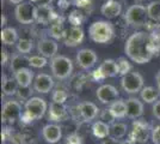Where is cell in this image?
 I'll list each match as a JSON object with an SVG mask.
<instances>
[{
	"mask_svg": "<svg viewBox=\"0 0 160 144\" xmlns=\"http://www.w3.org/2000/svg\"><path fill=\"white\" fill-rule=\"evenodd\" d=\"M160 48V42L145 31H136L128 37L124 52L132 61L136 64H147L152 60Z\"/></svg>",
	"mask_w": 160,
	"mask_h": 144,
	"instance_id": "cell-1",
	"label": "cell"
},
{
	"mask_svg": "<svg viewBox=\"0 0 160 144\" xmlns=\"http://www.w3.org/2000/svg\"><path fill=\"white\" fill-rule=\"evenodd\" d=\"M88 35L90 39L96 43H108L112 40L115 29L110 22L97 21L88 27Z\"/></svg>",
	"mask_w": 160,
	"mask_h": 144,
	"instance_id": "cell-2",
	"label": "cell"
},
{
	"mask_svg": "<svg viewBox=\"0 0 160 144\" xmlns=\"http://www.w3.org/2000/svg\"><path fill=\"white\" fill-rule=\"evenodd\" d=\"M47 112V102L41 97L29 99L24 106V113L22 114V120L24 123H31L33 120H38L44 117Z\"/></svg>",
	"mask_w": 160,
	"mask_h": 144,
	"instance_id": "cell-3",
	"label": "cell"
},
{
	"mask_svg": "<svg viewBox=\"0 0 160 144\" xmlns=\"http://www.w3.org/2000/svg\"><path fill=\"white\" fill-rule=\"evenodd\" d=\"M53 76L58 79H66L73 72V62L65 55H56L50 61Z\"/></svg>",
	"mask_w": 160,
	"mask_h": 144,
	"instance_id": "cell-4",
	"label": "cell"
},
{
	"mask_svg": "<svg viewBox=\"0 0 160 144\" xmlns=\"http://www.w3.org/2000/svg\"><path fill=\"white\" fill-rule=\"evenodd\" d=\"M124 18L128 24H130L134 28H140L147 24V7L143 5H132L127 10L124 14Z\"/></svg>",
	"mask_w": 160,
	"mask_h": 144,
	"instance_id": "cell-5",
	"label": "cell"
},
{
	"mask_svg": "<svg viewBox=\"0 0 160 144\" xmlns=\"http://www.w3.org/2000/svg\"><path fill=\"white\" fill-rule=\"evenodd\" d=\"M121 85L128 94H138L143 89V77L139 72H129L121 78Z\"/></svg>",
	"mask_w": 160,
	"mask_h": 144,
	"instance_id": "cell-6",
	"label": "cell"
},
{
	"mask_svg": "<svg viewBox=\"0 0 160 144\" xmlns=\"http://www.w3.org/2000/svg\"><path fill=\"white\" fill-rule=\"evenodd\" d=\"M14 16L22 24H31L36 21V6L30 1H24L16 6Z\"/></svg>",
	"mask_w": 160,
	"mask_h": 144,
	"instance_id": "cell-7",
	"label": "cell"
},
{
	"mask_svg": "<svg viewBox=\"0 0 160 144\" xmlns=\"http://www.w3.org/2000/svg\"><path fill=\"white\" fill-rule=\"evenodd\" d=\"M152 131L149 124L141 121V120H135L133 123V130L130 133L129 139L133 143H139V144H145L147 143L149 136H152Z\"/></svg>",
	"mask_w": 160,
	"mask_h": 144,
	"instance_id": "cell-8",
	"label": "cell"
},
{
	"mask_svg": "<svg viewBox=\"0 0 160 144\" xmlns=\"http://www.w3.org/2000/svg\"><path fill=\"white\" fill-rule=\"evenodd\" d=\"M22 106L18 101L16 100H10L6 101L2 106V112H1V119L6 124H13L16 120L22 118Z\"/></svg>",
	"mask_w": 160,
	"mask_h": 144,
	"instance_id": "cell-9",
	"label": "cell"
},
{
	"mask_svg": "<svg viewBox=\"0 0 160 144\" xmlns=\"http://www.w3.org/2000/svg\"><path fill=\"white\" fill-rule=\"evenodd\" d=\"M118 75V67H117V62L112 59H107L100 64V66L97 70H94L93 78L94 81H102L105 78L115 77Z\"/></svg>",
	"mask_w": 160,
	"mask_h": 144,
	"instance_id": "cell-10",
	"label": "cell"
},
{
	"mask_svg": "<svg viewBox=\"0 0 160 144\" xmlns=\"http://www.w3.org/2000/svg\"><path fill=\"white\" fill-rule=\"evenodd\" d=\"M77 62L82 70H90L92 69L96 62L98 60V56L96 52L88 48H82L77 53Z\"/></svg>",
	"mask_w": 160,
	"mask_h": 144,
	"instance_id": "cell-11",
	"label": "cell"
},
{
	"mask_svg": "<svg viewBox=\"0 0 160 144\" xmlns=\"http://www.w3.org/2000/svg\"><path fill=\"white\" fill-rule=\"evenodd\" d=\"M97 99L104 104H111L118 99V91L111 84H103L96 91Z\"/></svg>",
	"mask_w": 160,
	"mask_h": 144,
	"instance_id": "cell-12",
	"label": "cell"
},
{
	"mask_svg": "<svg viewBox=\"0 0 160 144\" xmlns=\"http://www.w3.org/2000/svg\"><path fill=\"white\" fill-rule=\"evenodd\" d=\"M84 30L80 27H71L65 31V45L67 47H77L84 41Z\"/></svg>",
	"mask_w": 160,
	"mask_h": 144,
	"instance_id": "cell-13",
	"label": "cell"
},
{
	"mask_svg": "<svg viewBox=\"0 0 160 144\" xmlns=\"http://www.w3.org/2000/svg\"><path fill=\"white\" fill-rule=\"evenodd\" d=\"M54 87L53 78L47 73H40L35 77L33 81V89L41 94H48Z\"/></svg>",
	"mask_w": 160,
	"mask_h": 144,
	"instance_id": "cell-14",
	"label": "cell"
},
{
	"mask_svg": "<svg viewBox=\"0 0 160 144\" xmlns=\"http://www.w3.org/2000/svg\"><path fill=\"white\" fill-rule=\"evenodd\" d=\"M58 49H59V46L56 41H54L52 39H43L38 42L37 45V51L40 55L44 56V58H55L56 56V53H58Z\"/></svg>",
	"mask_w": 160,
	"mask_h": 144,
	"instance_id": "cell-15",
	"label": "cell"
},
{
	"mask_svg": "<svg viewBox=\"0 0 160 144\" xmlns=\"http://www.w3.org/2000/svg\"><path fill=\"white\" fill-rule=\"evenodd\" d=\"M56 18L53 7L46 4H40L36 6V22L41 24H48Z\"/></svg>",
	"mask_w": 160,
	"mask_h": 144,
	"instance_id": "cell-16",
	"label": "cell"
},
{
	"mask_svg": "<svg viewBox=\"0 0 160 144\" xmlns=\"http://www.w3.org/2000/svg\"><path fill=\"white\" fill-rule=\"evenodd\" d=\"M42 136L47 143L55 144L62 137V130L56 124H47L42 130Z\"/></svg>",
	"mask_w": 160,
	"mask_h": 144,
	"instance_id": "cell-17",
	"label": "cell"
},
{
	"mask_svg": "<svg viewBox=\"0 0 160 144\" xmlns=\"http://www.w3.org/2000/svg\"><path fill=\"white\" fill-rule=\"evenodd\" d=\"M78 109H79V113H80V115H81V118H82L85 121H87V123H90V121H92L93 119H96L97 115H98V113H99L98 107H97L93 102L80 103Z\"/></svg>",
	"mask_w": 160,
	"mask_h": 144,
	"instance_id": "cell-18",
	"label": "cell"
},
{
	"mask_svg": "<svg viewBox=\"0 0 160 144\" xmlns=\"http://www.w3.org/2000/svg\"><path fill=\"white\" fill-rule=\"evenodd\" d=\"M127 117L130 119H138L143 114V103L136 97H130L127 101Z\"/></svg>",
	"mask_w": 160,
	"mask_h": 144,
	"instance_id": "cell-19",
	"label": "cell"
},
{
	"mask_svg": "<svg viewBox=\"0 0 160 144\" xmlns=\"http://www.w3.org/2000/svg\"><path fill=\"white\" fill-rule=\"evenodd\" d=\"M100 12L108 18H115V17H118L122 12V5L116 0H108L102 5Z\"/></svg>",
	"mask_w": 160,
	"mask_h": 144,
	"instance_id": "cell-20",
	"label": "cell"
},
{
	"mask_svg": "<svg viewBox=\"0 0 160 144\" xmlns=\"http://www.w3.org/2000/svg\"><path fill=\"white\" fill-rule=\"evenodd\" d=\"M14 78L20 88H29L33 79V73L30 69L24 67V69H20L17 72H14Z\"/></svg>",
	"mask_w": 160,
	"mask_h": 144,
	"instance_id": "cell-21",
	"label": "cell"
},
{
	"mask_svg": "<svg viewBox=\"0 0 160 144\" xmlns=\"http://www.w3.org/2000/svg\"><path fill=\"white\" fill-rule=\"evenodd\" d=\"M66 117L67 110L63 103H50V107H49V120H52V121H62Z\"/></svg>",
	"mask_w": 160,
	"mask_h": 144,
	"instance_id": "cell-22",
	"label": "cell"
},
{
	"mask_svg": "<svg viewBox=\"0 0 160 144\" xmlns=\"http://www.w3.org/2000/svg\"><path fill=\"white\" fill-rule=\"evenodd\" d=\"M92 133L96 138L105 139L110 136V125L102 120H98L92 125Z\"/></svg>",
	"mask_w": 160,
	"mask_h": 144,
	"instance_id": "cell-23",
	"label": "cell"
},
{
	"mask_svg": "<svg viewBox=\"0 0 160 144\" xmlns=\"http://www.w3.org/2000/svg\"><path fill=\"white\" fill-rule=\"evenodd\" d=\"M0 34H1L0 35L1 36V42L4 45H6V46H12L17 41H19L18 40V33H17V30L14 28H4Z\"/></svg>",
	"mask_w": 160,
	"mask_h": 144,
	"instance_id": "cell-24",
	"label": "cell"
},
{
	"mask_svg": "<svg viewBox=\"0 0 160 144\" xmlns=\"http://www.w3.org/2000/svg\"><path fill=\"white\" fill-rule=\"evenodd\" d=\"M109 109L115 119H122V118L127 117V103L123 100H117L111 103Z\"/></svg>",
	"mask_w": 160,
	"mask_h": 144,
	"instance_id": "cell-25",
	"label": "cell"
},
{
	"mask_svg": "<svg viewBox=\"0 0 160 144\" xmlns=\"http://www.w3.org/2000/svg\"><path fill=\"white\" fill-rule=\"evenodd\" d=\"M140 95L143 102L155 103V101H158L159 93H158V90L154 89L153 87H143V89L140 91Z\"/></svg>",
	"mask_w": 160,
	"mask_h": 144,
	"instance_id": "cell-26",
	"label": "cell"
},
{
	"mask_svg": "<svg viewBox=\"0 0 160 144\" xmlns=\"http://www.w3.org/2000/svg\"><path fill=\"white\" fill-rule=\"evenodd\" d=\"M18 89H19V85L16 81V78H6L4 76L2 78V91L4 94L7 96L14 95L16 93H18Z\"/></svg>",
	"mask_w": 160,
	"mask_h": 144,
	"instance_id": "cell-27",
	"label": "cell"
},
{
	"mask_svg": "<svg viewBox=\"0 0 160 144\" xmlns=\"http://www.w3.org/2000/svg\"><path fill=\"white\" fill-rule=\"evenodd\" d=\"M127 130L128 127L124 123H113L110 126V137L120 141L127 135Z\"/></svg>",
	"mask_w": 160,
	"mask_h": 144,
	"instance_id": "cell-28",
	"label": "cell"
},
{
	"mask_svg": "<svg viewBox=\"0 0 160 144\" xmlns=\"http://www.w3.org/2000/svg\"><path fill=\"white\" fill-rule=\"evenodd\" d=\"M27 65H29V58L25 56V54H17L12 58L11 70L13 72H17L18 70L27 67Z\"/></svg>",
	"mask_w": 160,
	"mask_h": 144,
	"instance_id": "cell-29",
	"label": "cell"
},
{
	"mask_svg": "<svg viewBox=\"0 0 160 144\" xmlns=\"http://www.w3.org/2000/svg\"><path fill=\"white\" fill-rule=\"evenodd\" d=\"M148 18L154 22H160V1H152L147 5Z\"/></svg>",
	"mask_w": 160,
	"mask_h": 144,
	"instance_id": "cell-30",
	"label": "cell"
},
{
	"mask_svg": "<svg viewBox=\"0 0 160 144\" xmlns=\"http://www.w3.org/2000/svg\"><path fill=\"white\" fill-rule=\"evenodd\" d=\"M116 62H117V67H118V75L123 77V76H126L127 73L130 72L132 66H130V64L126 58H118L116 60Z\"/></svg>",
	"mask_w": 160,
	"mask_h": 144,
	"instance_id": "cell-31",
	"label": "cell"
},
{
	"mask_svg": "<svg viewBox=\"0 0 160 144\" xmlns=\"http://www.w3.org/2000/svg\"><path fill=\"white\" fill-rule=\"evenodd\" d=\"M29 65L32 67H36V69L44 67L47 65V58H44L42 55H32L29 58Z\"/></svg>",
	"mask_w": 160,
	"mask_h": 144,
	"instance_id": "cell-32",
	"label": "cell"
},
{
	"mask_svg": "<svg viewBox=\"0 0 160 144\" xmlns=\"http://www.w3.org/2000/svg\"><path fill=\"white\" fill-rule=\"evenodd\" d=\"M32 49V42L28 39H20L17 43V51L19 54H28Z\"/></svg>",
	"mask_w": 160,
	"mask_h": 144,
	"instance_id": "cell-33",
	"label": "cell"
},
{
	"mask_svg": "<svg viewBox=\"0 0 160 144\" xmlns=\"http://www.w3.org/2000/svg\"><path fill=\"white\" fill-rule=\"evenodd\" d=\"M84 18H82V13L75 10V11H72L71 14H69V22L72 24V27H79L80 24L82 23Z\"/></svg>",
	"mask_w": 160,
	"mask_h": 144,
	"instance_id": "cell-34",
	"label": "cell"
},
{
	"mask_svg": "<svg viewBox=\"0 0 160 144\" xmlns=\"http://www.w3.org/2000/svg\"><path fill=\"white\" fill-rule=\"evenodd\" d=\"M67 100V93L65 90L56 89L53 94V102L63 103Z\"/></svg>",
	"mask_w": 160,
	"mask_h": 144,
	"instance_id": "cell-35",
	"label": "cell"
},
{
	"mask_svg": "<svg viewBox=\"0 0 160 144\" xmlns=\"http://www.w3.org/2000/svg\"><path fill=\"white\" fill-rule=\"evenodd\" d=\"M50 34H52V36L56 37V39H60L61 36H63L65 31L62 29V24L61 23H54L52 28H50Z\"/></svg>",
	"mask_w": 160,
	"mask_h": 144,
	"instance_id": "cell-36",
	"label": "cell"
},
{
	"mask_svg": "<svg viewBox=\"0 0 160 144\" xmlns=\"http://www.w3.org/2000/svg\"><path fill=\"white\" fill-rule=\"evenodd\" d=\"M100 118H102V121H104V123H107V124H113V120H115V118H113V115L111 114L110 109L103 110Z\"/></svg>",
	"mask_w": 160,
	"mask_h": 144,
	"instance_id": "cell-37",
	"label": "cell"
},
{
	"mask_svg": "<svg viewBox=\"0 0 160 144\" xmlns=\"http://www.w3.org/2000/svg\"><path fill=\"white\" fill-rule=\"evenodd\" d=\"M152 142L153 144H160V125L155 126L152 131Z\"/></svg>",
	"mask_w": 160,
	"mask_h": 144,
	"instance_id": "cell-38",
	"label": "cell"
},
{
	"mask_svg": "<svg viewBox=\"0 0 160 144\" xmlns=\"http://www.w3.org/2000/svg\"><path fill=\"white\" fill-rule=\"evenodd\" d=\"M31 93H32V91H30L29 88H20L19 87V89H18L19 97H22V99H23V100H25V101H28L29 99H31V97H30Z\"/></svg>",
	"mask_w": 160,
	"mask_h": 144,
	"instance_id": "cell-39",
	"label": "cell"
},
{
	"mask_svg": "<svg viewBox=\"0 0 160 144\" xmlns=\"http://www.w3.org/2000/svg\"><path fill=\"white\" fill-rule=\"evenodd\" d=\"M74 5L79 8H87L91 6V0H74Z\"/></svg>",
	"mask_w": 160,
	"mask_h": 144,
	"instance_id": "cell-40",
	"label": "cell"
},
{
	"mask_svg": "<svg viewBox=\"0 0 160 144\" xmlns=\"http://www.w3.org/2000/svg\"><path fill=\"white\" fill-rule=\"evenodd\" d=\"M67 142L73 144H82V141H81V137L78 136V135H71L67 137Z\"/></svg>",
	"mask_w": 160,
	"mask_h": 144,
	"instance_id": "cell-41",
	"label": "cell"
},
{
	"mask_svg": "<svg viewBox=\"0 0 160 144\" xmlns=\"http://www.w3.org/2000/svg\"><path fill=\"white\" fill-rule=\"evenodd\" d=\"M153 115L160 120V101H157L153 104Z\"/></svg>",
	"mask_w": 160,
	"mask_h": 144,
	"instance_id": "cell-42",
	"label": "cell"
},
{
	"mask_svg": "<svg viewBox=\"0 0 160 144\" xmlns=\"http://www.w3.org/2000/svg\"><path fill=\"white\" fill-rule=\"evenodd\" d=\"M8 61V53H7L6 49H2L1 51V65H6Z\"/></svg>",
	"mask_w": 160,
	"mask_h": 144,
	"instance_id": "cell-43",
	"label": "cell"
},
{
	"mask_svg": "<svg viewBox=\"0 0 160 144\" xmlns=\"http://www.w3.org/2000/svg\"><path fill=\"white\" fill-rule=\"evenodd\" d=\"M102 144H121V142L118 141V139H115V138L109 136V137L105 138V139L103 141V143Z\"/></svg>",
	"mask_w": 160,
	"mask_h": 144,
	"instance_id": "cell-44",
	"label": "cell"
},
{
	"mask_svg": "<svg viewBox=\"0 0 160 144\" xmlns=\"http://www.w3.org/2000/svg\"><path fill=\"white\" fill-rule=\"evenodd\" d=\"M155 81H157V84H158V88H159V91H160V71L155 76Z\"/></svg>",
	"mask_w": 160,
	"mask_h": 144,
	"instance_id": "cell-45",
	"label": "cell"
},
{
	"mask_svg": "<svg viewBox=\"0 0 160 144\" xmlns=\"http://www.w3.org/2000/svg\"><path fill=\"white\" fill-rule=\"evenodd\" d=\"M10 3H12V4H14V5H19V4H22V3H24L25 0H8Z\"/></svg>",
	"mask_w": 160,
	"mask_h": 144,
	"instance_id": "cell-46",
	"label": "cell"
},
{
	"mask_svg": "<svg viewBox=\"0 0 160 144\" xmlns=\"http://www.w3.org/2000/svg\"><path fill=\"white\" fill-rule=\"evenodd\" d=\"M6 25V17H5V14H2L1 16V27H5Z\"/></svg>",
	"mask_w": 160,
	"mask_h": 144,
	"instance_id": "cell-47",
	"label": "cell"
},
{
	"mask_svg": "<svg viewBox=\"0 0 160 144\" xmlns=\"http://www.w3.org/2000/svg\"><path fill=\"white\" fill-rule=\"evenodd\" d=\"M53 3V0H41V4H46V5H50Z\"/></svg>",
	"mask_w": 160,
	"mask_h": 144,
	"instance_id": "cell-48",
	"label": "cell"
},
{
	"mask_svg": "<svg viewBox=\"0 0 160 144\" xmlns=\"http://www.w3.org/2000/svg\"><path fill=\"white\" fill-rule=\"evenodd\" d=\"M121 144H134L130 139H127V141H123V142H121Z\"/></svg>",
	"mask_w": 160,
	"mask_h": 144,
	"instance_id": "cell-49",
	"label": "cell"
},
{
	"mask_svg": "<svg viewBox=\"0 0 160 144\" xmlns=\"http://www.w3.org/2000/svg\"><path fill=\"white\" fill-rule=\"evenodd\" d=\"M29 1H30V3H41V0H29Z\"/></svg>",
	"mask_w": 160,
	"mask_h": 144,
	"instance_id": "cell-50",
	"label": "cell"
},
{
	"mask_svg": "<svg viewBox=\"0 0 160 144\" xmlns=\"http://www.w3.org/2000/svg\"><path fill=\"white\" fill-rule=\"evenodd\" d=\"M65 144H73V143H69V142H67V143H65Z\"/></svg>",
	"mask_w": 160,
	"mask_h": 144,
	"instance_id": "cell-51",
	"label": "cell"
}]
</instances>
